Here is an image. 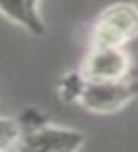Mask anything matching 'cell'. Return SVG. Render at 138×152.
Returning <instances> with one entry per match:
<instances>
[{"label":"cell","instance_id":"6da1fadb","mask_svg":"<svg viewBox=\"0 0 138 152\" xmlns=\"http://www.w3.org/2000/svg\"><path fill=\"white\" fill-rule=\"evenodd\" d=\"M58 94L64 102L78 105L88 113L109 116L129 107L138 97V81L132 78L114 82L90 81L79 70H74L59 78Z\"/></svg>","mask_w":138,"mask_h":152},{"label":"cell","instance_id":"7a4b0ae2","mask_svg":"<svg viewBox=\"0 0 138 152\" xmlns=\"http://www.w3.org/2000/svg\"><path fill=\"white\" fill-rule=\"evenodd\" d=\"M138 38V5L115 2L96 17L88 47H124Z\"/></svg>","mask_w":138,"mask_h":152},{"label":"cell","instance_id":"3957f363","mask_svg":"<svg viewBox=\"0 0 138 152\" xmlns=\"http://www.w3.org/2000/svg\"><path fill=\"white\" fill-rule=\"evenodd\" d=\"M85 143V135L70 126H61L44 120L23 126L18 152H78Z\"/></svg>","mask_w":138,"mask_h":152},{"label":"cell","instance_id":"277c9868","mask_svg":"<svg viewBox=\"0 0 138 152\" xmlns=\"http://www.w3.org/2000/svg\"><path fill=\"white\" fill-rule=\"evenodd\" d=\"M78 70L90 81H123L131 78L132 58L124 47H90Z\"/></svg>","mask_w":138,"mask_h":152},{"label":"cell","instance_id":"5b68a950","mask_svg":"<svg viewBox=\"0 0 138 152\" xmlns=\"http://www.w3.org/2000/svg\"><path fill=\"white\" fill-rule=\"evenodd\" d=\"M43 0H0L2 15L33 37L46 34V23L40 12Z\"/></svg>","mask_w":138,"mask_h":152},{"label":"cell","instance_id":"8992f818","mask_svg":"<svg viewBox=\"0 0 138 152\" xmlns=\"http://www.w3.org/2000/svg\"><path fill=\"white\" fill-rule=\"evenodd\" d=\"M0 152H18V151H17V148H14V149H5V151H0Z\"/></svg>","mask_w":138,"mask_h":152},{"label":"cell","instance_id":"52a82bcc","mask_svg":"<svg viewBox=\"0 0 138 152\" xmlns=\"http://www.w3.org/2000/svg\"><path fill=\"white\" fill-rule=\"evenodd\" d=\"M135 3H137V5H138V0H137V2H135Z\"/></svg>","mask_w":138,"mask_h":152}]
</instances>
